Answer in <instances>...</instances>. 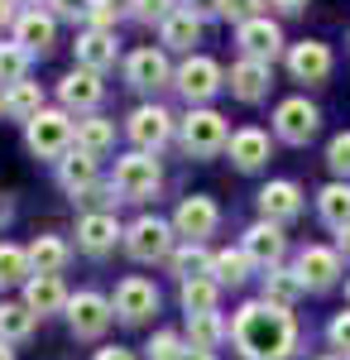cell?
<instances>
[{"instance_id": "1", "label": "cell", "mask_w": 350, "mask_h": 360, "mask_svg": "<svg viewBox=\"0 0 350 360\" xmlns=\"http://www.w3.org/2000/svg\"><path fill=\"white\" fill-rule=\"evenodd\" d=\"M231 336L240 346V356L249 360H288L297 346V322L288 307H273V303H245L231 322Z\"/></svg>"}, {"instance_id": "2", "label": "cell", "mask_w": 350, "mask_h": 360, "mask_svg": "<svg viewBox=\"0 0 350 360\" xmlns=\"http://www.w3.org/2000/svg\"><path fill=\"white\" fill-rule=\"evenodd\" d=\"M25 139H29V149H34L39 159H63V154H72L77 125H72L63 111H39L25 125Z\"/></svg>"}, {"instance_id": "3", "label": "cell", "mask_w": 350, "mask_h": 360, "mask_svg": "<svg viewBox=\"0 0 350 360\" xmlns=\"http://www.w3.org/2000/svg\"><path fill=\"white\" fill-rule=\"evenodd\" d=\"M110 188H115L120 197H130V202L149 197L154 188H159V159H149L144 149L125 154V159H115V178H110Z\"/></svg>"}, {"instance_id": "4", "label": "cell", "mask_w": 350, "mask_h": 360, "mask_svg": "<svg viewBox=\"0 0 350 360\" xmlns=\"http://www.w3.org/2000/svg\"><path fill=\"white\" fill-rule=\"evenodd\" d=\"M183 144H188V154H197V159H212V154H221L226 144H231V135H226V120L216 111H192L188 120H183Z\"/></svg>"}, {"instance_id": "5", "label": "cell", "mask_w": 350, "mask_h": 360, "mask_svg": "<svg viewBox=\"0 0 350 360\" xmlns=\"http://www.w3.org/2000/svg\"><path fill=\"white\" fill-rule=\"evenodd\" d=\"M125 250L135 255V259H168L173 255V226L159 221V217H139L130 231H125Z\"/></svg>"}, {"instance_id": "6", "label": "cell", "mask_w": 350, "mask_h": 360, "mask_svg": "<svg viewBox=\"0 0 350 360\" xmlns=\"http://www.w3.org/2000/svg\"><path fill=\"white\" fill-rule=\"evenodd\" d=\"M317 125H322V115H317V106L307 96H288L273 111V130H278V139H288V144H307V139L317 135Z\"/></svg>"}, {"instance_id": "7", "label": "cell", "mask_w": 350, "mask_h": 360, "mask_svg": "<svg viewBox=\"0 0 350 360\" xmlns=\"http://www.w3.org/2000/svg\"><path fill=\"white\" fill-rule=\"evenodd\" d=\"M110 307H115L120 322H144L149 312H159V288L149 278H125V283H115Z\"/></svg>"}, {"instance_id": "8", "label": "cell", "mask_w": 350, "mask_h": 360, "mask_svg": "<svg viewBox=\"0 0 350 360\" xmlns=\"http://www.w3.org/2000/svg\"><path fill=\"white\" fill-rule=\"evenodd\" d=\"M173 86H178L188 101H207V96L221 91V63H212V58H188V63L173 72Z\"/></svg>"}, {"instance_id": "9", "label": "cell", "mask_w": 350, "mask_h": 360, "mask_svg": "<svg viewBox=\"0 0 350 360\" xmlns=\"http://www.w3.org/2000/svg\"><path fill=\"white\" fill-rule=\"evenodd\" d=\"M110 317H115V307H110L101 293H77V298H67V322H72V332L86 336V341L106 332Z\"/></svg>"}, {"instance_id": "10", "label": "cell", "mask_w": 350, "mask_h": 360, "mask_svg": "<svg viewBox=\"0 0 350 360\" xmlns=\"http://www.w3.org/2000/svg\"><path fill=\"white\" fill-rule=\"evenodd\" d=\"M125 82L139 86V91H154V86L173 82L168 53H163V49H139V53H130L125 58Z\"/></svg>"}, {"instance_id": "11", "label": "cell", "mask_w": 350, "mask_h": 360, "mask_svg": "<svg viewBox=\"0 0 350 360\" xmlns=\"http://www.w3.org/2000/svg\"><path fill=\"white\" fill-rule=\"evenodd\" d=\"M245 255H249V264H259V269H278V259H283V250H288V240H283V231L273 221H259L245 231Z\"/></svg>"}, {"instance_id": "12", "label": "cell", "mask_w": 350, "mask_h": 360, "mask_svg": "<svg viewBox=\"0 0 350 360\" xmlns=\"http://www.w3.org/2000/svg\"><path fill=\"white\" fill-rule=\"evenodd\" d=\"M216 221H221V212H216L212 197H183L178 202V217H173V231L188 236V240H202V236L216 231Z\"/></svg>"}, {"instance_id": "13", "label": "cell", "mask_w": 350, "mask_h": 360, "mask_svg": "<svg viewBox=\"0 0 350 360\" xmlns=\"http://www.w3.org/2000/svg\"><path fill=\"white\" fill-rule=\"evenodd\" d=\"M259 212H264V221H293L297 212H302V188L288 183V178H278V183H264L259 188Z\"/></svg>"}, {"instance_id": "14", "label": "cell", "mask_w": 350, "mask_h": 360, "mask_svg": "<svg viewBox=\"0 0 350 360\" xmlns=\"http://www.w3.org/2000/svg\"><path fill=\"white\" fill-rule=\"evenodd\" d=\"M297 274H302L307 288H331V283L341 278V255L326 250V245H307L297 255Z\"/></svg>"}, {"instance_id": "15", "label": "cell", "mask_w": 350, "mask_h": 360, "mask_svg": "<svg viewBox=\"0 0 350 360\" xmlns=\"http://www.w3.org/2000/svg\"><path fill=\"white\" fill-rule=\"evenodd\" d=\"M168 135H173V115L163 111V106H139V111L130 115V139H135L144 154L159 149V144H168Z\"/></svg>"}, {"instance_id": "16", "label": "cell", "mask_w": 350, "mask_h": 360, "mask_svg": "<svg viewBox=\"0 0 350 360\" xmlns=\"http://www.w3.org/2000/svg\"><path fill=\"white\" fill-rule=\"evenodd\" d=\"M101 72H86V68H77V72H67L63 82H58V101L67 106V111H91L96 101H101Z\"/></svg>"}, {"instance_id": "17", "label": "cell", "mask_w": 350, "mask_h": 360, "mask_svg": "<svg viewBox=\"0 0 350 360\" xmlns=\"http://www.w3.org/2000/svg\"><path fill=\"white\" fill-rule=\"evenodd\" d=\"M240 49H245V58H254V63H273L278 49H283V34H278V25H269V20L259 15V20L240 25Z\"/></svg>"}, {"instance_id": "18", "label": "cell", "mask_w": 350, "mask_h": 360, "mask_svg": "<svg viewBox=\"0 0 350 360\" xmlns=\"http://www.w3.org/2000/svg\"><path fill=\"white\" fill-rule=\"evenodd\" d=\"M288 72H293L297 82H322L326 72H331V49L317 44V39L293 44V53H288Z\"/></svg>"}, {"instance_id": "19", "label": "cell", "mask_w": 350, "mask_h": 360, "mask_svg": "<svg viewBox=\"0 0 350 360\" xmlns=\"http://www.w3.org/2000/svg\"><path fill=\"white\" fill-rule=\"evenodd\" d=\"M53 15H44V10H29V15H20L15 20V44L25 49V53H44V49H53Z\"/></svg>"}, {"instance_id": "20", "label": "cell", "mask_w": 350, "mask_h": 360, "mask_svg": "<svg viewBox=\"0 0 350 360\" xmlns=\"http://www.w3.org/2000/svg\"><path fill=\"white\" fill-rule=\"evenodd\" d=\"M115 236H120V221L110 217V212H91V217H82L77 221V245L86 255H106L115 245Z\"/></svg>"}, {"instance_id": "21", "label": "cell", "mask_w": 350, "mask_h": 360, "mask_svg": "<svg viewBox=\"0 0 350 360\" xmlns=\"http://www.w3.org/2000/svg\"><path fill=\"white\" fill-rule=\"evenodd\" d=\"M58 183H63L72 197H86L91 188H96V159L82 154V149L63 154V159H58Z\"/></svg>"}, {"instance_id": "22", "label": "cell", "mask_w": 350, "mask_h": 360, "mask_svg": "<svg viewBox=\"0 0 350 360\" xmlns=\"http://www.w3.org/2000/svg\"><path fill=\"white\" fill-rule=\"evenodd\" d=\"M25 307L34 317H44V312H58V307H67V293H63V278L58 274H34L25 283Z\"/></svg>"}, {"instance_id": "23", "label": "cell", "mask_w": 350, "mask_h": 360, "mask_svg": "<svg viewBox=\"0 0 350 360\" xmlns=\"http://www.w3.org/2000/svg\"><path fill=\"white\" fill-rule=\"evenodd\" d=\"M231 91H235L240 101H259V96L269 91V63L240 58V63L231 68Z\"/></svg>"}, {"instance_id": "24", "label": "cell", "mask_w": 350, "mask_h": 360, "mask_svg": "<svg viewBox=\"0 0 350 360\" xmlns=\"http://www.w3.org/2000/svg\"><path fill=\"white\" fill-rule=\"evenodd\" d=\"M231 159H235V168H245V173H254V168L269 159V135L264 130H235L231 135Z\"/></svg>"}, {"instance_id": "25", "label": "cell", "mask_w": 350, "mask_h": 360, "mask_svg": "<svg viewBox=\"0 0 350 360\" xmlns=\"http://www.w3.org/2000/svg\"><path fill=\"white\" fill-rule=\"evenodd\" d=\"M110 63H115V39H110V34L91 29V34H82V39H77V68L101 72V68H110Z\"/></svg>"}, {"instance_id": "26", "label": "cell", "mask_w": 350, "mask_h": 360, "mask_svg": "<svg viewBox=\"0 0 350 360\" xmlns=\"http://www.w3.org/2000/svg\"><path fill=\"white\" fill-rule=\"evenodd\" d=\"M302 274L297 269H269L264 274V303H273V307H293L297 298H302Z\"/></svg>"}, {"instance_id": "27", "label": "cell", "mask_w": 350, "mask_h": 360, "mask_svg": "<svg viewBox=\"0 0 350 360\" xmlns=\"http://www.w3.org/2000/svg\"><path fill=\"white\" fill-rule=\"evenodd\" d=\"M110 144H115V125H110V120H101V115H86V120H77V149H82V154L101 159Z\"/></svg>"}, {"instance_id": "28", "label": "cell", "mask_w": 350, "mask_h": 360, "mask_svg": "<svg viewBox=\"0 0 350 360\" xmlns=\"http://www.w3.org/2000/svg\"><path fill=\"white\" fill-rule=\"evenodd\" d=\"M317 212H322L326 226H350V183H326L317 193Z\"/></svg>"}, {"instance_id": "29", "label": "cell", "mask_w": 350, "mask_h": 360, "mask_svg": "<svg viewBox=\"0 0 350 360\" xmlns=\"http://www.w3.org/2000/svg\"><path fill=\"white\" fill-rule=\"evenodd\" d=\"M212 259H216V255H207V250L197 245V240H188V245L178 250V255H168L173 274L183 278V283H192V278H212Z\"/></svg>"}, {"instance_id": "30", "label": "cell", "mask_w": 350, "mask_h": 360, "mask_svg": "<svg viewBox=\"0 0 350 360\" xmlns=\"http://www.w3.org/2000/svg\"><path fill=\"white\" fill-rule=\"evenodd\" d=\"M29 264H34V274H63L67 245H63L58 236H39V240L29 245Z\"/></svg>"}, {"instance_id": "31", "label": "cell", "mask_w": 350, "mask_h": 360, "mask_svg": "<svg viewBox=\"0 0 350 360\" xmlns=\"http://www.w3.org/2000/svg\"><path fill=\"white\" fill-rule=\"evenodd\" d=\"M44 111V91H39V82H20L5 91V115H15V120H34V115Z\"/></svg>"}, {"instance_id": "32", "label": "cell", "mask_w": 350, "mask_h": 360, "mask_svg": "<svg viewBox=\"0 0 350 360\" xmlns=\"http://www.w3.org/2000/svg\"><path fill=\"white\" fill-rule=\"evenodd\" d=\"M183 307H188V317L216 312L221 307V283L216 278H192V283H183Z\"/></svg>"}, {"instance_id": "33", "label": "cell", "mask_w": 350, "mask_h": 360, "mask_svg": "<svg viewBox=\"0 0 350 360\" xmlns=\"http://www.w3.org/2000/svg\"><path fill=\"white\" fill-rule=\"evenodd\" d=\"M221 341H226V322H221V312L188 317V346H197V351H216Z\"/></svg>"}, {"instance_id": "34", "label": "cell", "mask_w": 350, "mask_h": 360, "mask_svg": "<svg viewBox=\"0 0 350 360\" xmlns=\"http://www.w3.org/2000/svg\"><path fill=\"white\" fill-rule=\"evenodd\" d=\"M159 29H163V44H168V49H192V44L202 39V20H197L192 10H178V15L163 20Z\"/></svg>"}, {"instance_id": "35", "label": "cell", "mask_w": 350, "mask_h": 360, "mask_svg": "<svg viewBox=\"0 0 350 360\" xmlns=\"http://www.w3.org/2000/svg\"><path fill=\"white\" fill-rule=\"evenodd\" d=\"M29 278H34L29 250L10 245V240H0V288H10V283H29Z\"/></svg>"}, {"instance_id": "36", "label": "cell", "mask_w": 350, "mask_h": 360, "mask_svg": "<svg viewBox=\"0 0 350 360\" xmlns=\"http://www.w3.org/2000/svg\"><path fill=\"white\" fill-rule=\"evenodd\" d=\"M34 332V312L25 303H0V341H25Z\"/></svg>"}, {"instance_id": "37", "label": "cell", "mask_w": 350, "mask_h": 360, "mask_svg": "<svg viewBox=\"0 0 350 360\" xmlns=\"http://www.w3.org/2000/svg\"><path fill=\"white\" fill-rule=\"evenodd\" d=\"M245 274H249V255H245V250H221L212 259L216 283H231V288H235V283H245Z\"/></svg>"}, {"instance_id": "38", "label": "cell", "mask_w": 350, "mask_h": 360, "mask_svg": "<svg viewBox=\"0 0 350 360\" xmlns=\"http://www.w3.org/2000/svg\"><path fill=\"white\" fill-rule=\"evenodd\" d=\"M29 72V53L20 44H0V82L5 86H20Z\"/></svg>"}, {"instance_id": "39", "label": "cell", "mask_w": 350, "mask_h": 360, "mask_svg": "<svg viewBox=\"0 0 350 360\" xmlns=\"http://www.w3.org/2000/svg\"><path fill=\"white\" fill-rule=\"evenodd\" d=\"M326 164H331V173L350 178V130H341V135L326 144Z\"/></svg>"}, {"instance_id": "40", "label": "cell", "mask_w": 350, "mask_h": 360, "mask_svg": "<svg viewBox=\"0 0 350 360\" xmlns=\"http://www.w3.org/2000/svg\"><path fill=\"white\" fill-rule=\"evenodd\" d=\"M183 351H188V346H183L173 332H159L154 341H149V360H183Z\"/></svg>"}, {"instance_id": "41", "label": "cell", "mask_w": 350, "mask_h": 360, "mask_svg": "<svg viewBox=\"0 0 350 360\" xmlns=\"http://www.w3.org/2000/svg\"><path fill=\"white\" fill-rule=\"evenodd\" d=\"M135 15L139 20H144V25H154V20H173V15H178V10H173V0H135Z\"/></svg>"}, {"instance_id": "42", "label": "cell", "mask_w": 350, "mask_h": 360, "mask_svg": "<svg viewBox=\"0 0 350 360\" xmlns=\"http://www.w3.org/2000/svg\"><path fill=\"white\" fill-rule=\"evenodd\" d=\"M221 15L235 25H249V20H259V0H221Z\"/></svg>"}, {"instance_id": "43", "label": "cell", "mask_w": 350, "mask_h": 360, "mask_svg": "<svg viewBox=\"0 0 350 360\" xmlns=\"http://www.w3.org/2000/svg\"><path fill=\"white\" fill-rule=\"evenodd\" d=\"M86 20H91V29H101V34H110V29H115V20H120V10H115L110 0H96V5L86 10Z\"/></svg>"}, {"instance_id": "44", "label": "cell", "mask_w": 350, "mask_h": 360, "mask_svg": "<svg viewBox=\"0 0 350 360\" xmlns=\"http://www.w3.org/2000/svg\"><path fill=\"white\" fill-rule=\"evenodd\" d=\"M326 336H331V346H336V351H350V312H341V317H331V327H326Z\"/></svg>"}, {"instance_id": "45", "label": "cell", "mask_w": 350, "mask_h": 360, "mask_svg": "<svg viewBox=\"0 0 350 360\" xmlns=\"http://www.w3.org/2000/svg\"><path fill=\"white\" fill-rule=\"evenodd\" d=\"M48 5H53L58 15H72V20H77V15H86V10L96 5V0H48Z\"/></svg>"}, {"instance_id": "46", "label": "cell", "mask_w": 350, "mask_h": 360, "mask_svg": "<svg viewBox=\"0 0 350 360\" xmlns=\"http://www.w3.org/2000/svg\"><path fill=\"white\" fill-rule=\"evenodd\" d=\"M183 10H192V15L202 20V15H221V0H188Z\"/></svg>"}, {"instance_id": "47", "label": "cell", "mask_w": 350, "mask_h": 360, "mask_svg": "<svg viewBox=\"0 0 350 360\" xmlns=\"http://www.w3.org/2000/svg\"><path fill=\"white\" fill-rule=\"evenodd\" d=\"M96 360H135V351H125V346H106V351H96Z\"/></svg>"}, {"instance_id": "48", "label": "cell", "mask_w": 350, "mask_h": 360, "mask_svg": "<svg viewBox=\"0 0 350 360\" xmlns=\"http://www.w3.org/2000/svg\"><path fill=\"white\" fill-rule=\"evenodd\" d=\"M15 20H20V15H15V0H0V29L15 25Z\"/></svg>"}, {"instance_id": "49", "label": "cell", "mask_w": 350, "mask_h": 360, "mask_svg": "<svg viewBox=\"0 0 350 360\" xmlns=\"http://www.w3.org/2000/svg\"><path fill=\"white\" fill-rule=\"evenodd\" d=\"M336 255H350V226H341V236H336Z\"/></svg>"}, {"instance_id": "50", "label": "cell", "mask_w": 350, "mask_h": 360, "mask_svg": "<svg viewBox=\"0 0 350 360\" xmlns=\"http://www.w3.org/2000/svg\"><path fill=\"white\" fill-rule=\"evenodd\" d=\"M183 360H216L212 351H197V346H188V351H183Z\"/></svg>"}, {"instance_id": "51", "label": "cell", "mask_w": 350, "mask_h": 360, "mask_svg": "<svg viewBox=\"0 0 350 360\" xmlns=\"http://www.w3.org/2000/svg\"><path fill=\"white\" fill-rule=\"evenodd\" d=\"M273 5H278V10H288V15H293V10H302V5H307V0H273Z\"/></svg>"}, {"instance_id": "52", "label": "cell", "mask_w": 350, "mask_h": 360, "mask_svg": "<svg viewBox=\"0 0 350 360\" xmlns=\"http://www.w3.org/2000/svg\"><path fill=\"white\" fill-rule=\"evenodd\" d=\"M0 360H15V351H10V341H0Z\"/></svg>"}, {"instance_id": "53", "label": "cell", "mask_w": 350, "mask_h": 360, "mask_svg": "<svg viewBox=\"0 0 350 360\" xmlns=\"http://www.w3.org/2000/svg\"><path fill=\"white\" fill-rule=\"evenodd\" d=\"M0 221H10V202L5 197H0Z\"/></svg>"}, {"instance_id": "54", "label": "cell", "mask_w": 350, "mask_h": 360, "mask_svg": "<svg viewBox=\"0 0 350 360\" xmlns=\"http://www.w3.org/2000/svg\"><path fill=\"white\" fill-rule=\"evenodd\" d=\"M15 5H25V15H29V10H39V0H15Z\"/></svg>"}, {"instance_id": "55", "label": "cell", "mask_w": 350, "mask_h": 360, "mask_svg": "<svg viewBox=\"0 0 350 360\" xmlns=\"http://www.w3.org/2000/svg\"><path fill=\"white\" fill-rule=\"evenodd\" d=\"M0 111H5V91H0Z\"/></svg>"}, {"instance_id": "56", "label": "cell", "mask_w": 350, "mask_h": 360, "mask_svg": "<svg viewBox=\"0 0 350 360\" xmlns=\"http://www.w3.org/2000/svg\"><path fill=\"white\" fill-rule=\"evenodd\" d=\"M346 298H350V278H346Z\"/></svg>"}]
</instances>
